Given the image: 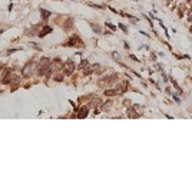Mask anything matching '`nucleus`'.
I'll use <instances>...</instances> for the list:
<instances>
[{
	"mask_svg": "<svg viewBox=\"0 0 192 191\" xmlns=\"http://www.w3.org/2000/svg\"><path fill=\"white\" fill-rule=\"evenodd\" d=\"M39 12L42 13V19H43V20H47V19L50 17V15H52L50 12H47V10H45V9H39Z\"/></svg>",
	"mask_w": 192,
	"mask_h": 191,
	"instance_id": "0eeeda50",
	"label": "nucleus"
},
{
	"mask_svg": "<svg viewBox=\"0 0 192 191\" xmlns=\"http://www.w3.org/2000/svg\"><path fill=\"white\" fill-rule=\"evenodd\" d=\"M128 117H129V118H139L141 114H136L133 108H129V109H128Z\"/></svg>",
	"mask_w": 192,
	"mask_h": 191,
	"instance_id": "6e6552de",
	"label": "nucleus"
},
{
	"mask_svg": "<svg viewBox=\"0 0 192 191\" xmlns=\"http://www.w3.org/2000/svg\"><path fill=\"white\" fill-rule=\"evenodd\" d=\"M90 27L93 29V32H95V33H101V32H102V29H101V26H99V25L90 23Z\"/></svg>",
	"mask_w": 192,
	"mask_h": 191,
	"instance_id": "9d476101",
	"label": "nucleus"
},
{
	"mask_svg": "<svg viewBox=\"0 0 192 191\" xmlns=\"http://www.w3.org/2000/svg\"><path fill=\"white\" fill-rule=\"evenodd\" d=\"M111 105H112V101H109V102L103 104V108H102V111H106V109H109V108H111Z\"/></svg>",
	"mask_w": 192,
	"mask_h": 191,
	"instance_id": "ddd939ff",
	"label": "nucleus"
},
{
	"mask_svg": "<svg viewBox=\"0 0 192 191\" xmlns=\"http://www.w3.org/2000/svg\"><path fill=\"white\" fill-rule=\"evenodd\" d=\"M73 70H75V62L70 59V60H67V62L63 65V72H65L66 75H72Z\"/></svg>",
	"mask_w": 192,
	"mask_h": 191,
	"instance_id": "7ed1b4c3",
	"label": "nucleus"
},
{
	"mask_svg": "<svg viewBox=\"0 0 192 191\" xmlns=\"http://www.w3.org/2000/svg\"><path fill=\"white\" fill-rule=\"evenodd\" d=\"M63 79V76H60V75H56V78H55V80H57V82H60Z\"/></svg>",
	"mask_w": 192,
	"mask_h": 191,
	"instance_id": "dca6fc26",
	"label": "nucleus"
},
{
	"mask_svg": "<svg viewBox=\"0 0 192 191\" xmlns=\"http://www.w3.org/2000/svg\"><path fill=\"white\" fill-rule=\"evenodd\" d=\"M173 99H175V101H176V102H178V104H179V98H178V97H176V95H173Z\"/></svg>",
	"mask_w": 192,
	"mask_h": 191,
	"instance_id": "a211bd4d",
	"label": "nucleus"
},
{
	"mask_svg": "<svg viewBox=\"0 0 192 191\" xmlns=\"http://www.w3.org/2000/svg\"><path fill=\"white\" fill-rule=\"evenodd\" d=\"M30 70H32V63H29V65H26L23 68V76H29L30 75Z\"/></svg>",
	"mask_w": 192,
	"mask_h": 191,
	"instance_id": "1a4fd4ad",
	"label": "nucleus"
},
{
	"mask_svg": "<svg viewBox=\"0 0 192 191\" xmlns=\"http://www.w3.org/2000/svg\"><path fill=\"white\" fill-rule=\"evenodd\" d=\"M92 102H93V107H95V108L102 105V101H99V98H95V99H92Z\"/></svg>",
	"mask_w": 192,
	"mask_h": 191,
	"instance_id": "f8f14e48",
	"label": "nucleus"
},
{
	"mask_svg": "<svg viewBox=\"0 0 192 191\" xmlns=\"http://www.w3.org/2000/svg\"><path fill=\"white\" fill-rule=\"evenodd\" d=\"M118 76H119V75H116V73L111 75L109 78H108V76H105V78H102V79H101V80H99L98 83H99L101 86H102L103 83H108V85H111V83H113L115 80H118Z\"/></svg>",
	"mask_w": 192,
	"mask_h": 191,
	"instance_id": "20e7f679",
	"label": "nucleus"
},
{
	"mask_svg": "<svg viewBox=\"0 0 192 191\" xmlns=\"http://www.w3.org/2000/svg\"><path fill=\"white\" fill-rule=\"evenodd\" d=\"M52 27L50 26H45L43 29H42V32H39V38H45L46 35H49V33H52Z\"/></svg>",
	"mask_w": 192,
	"mask_h": 191,
	"instance_id": "423d86ee",
	"label": "nucleus"
},
{
	"mask_svg": "<svg viewBox=\"0 0 192 191\" xmlns=\"http://www.w3.org/2000/svg\"><path fill=\"white\" fill-rule=\"evenodd\" d=\"M50 65H52V60L49 58H42L39 60V69H37V73L42 76V75H46L49 70H50Z\"/></svg>",
	"mask_w": 192,
	"mask_h": 191,
	"instance_id": "f257e3e1",
	"label": "nucleus"
},
{
	"mask_svg": "<svg viewBox=\"0 0 192 191\" xmlns=\"http://www.w3.org/2000/svg\"><path fill=\"white\" fill-rule=\"evenodd\" d=\"M87 66H89V62H87L86 59H82V60H80L79 68H80V69H85V68H87Z\"/></svg>",
	"mask_w": 192,
	"mask_h": 191,
	"instance_id": "9b49d317",
	"label": "nucleus"
},
{
	"mask_svg": "<svg viewBox=\"0 0 192 191\" xmlns=\"http://www.w3.org/2000/svg\"><path fill=\"white\" fill-rule=\"evenodd\" d=\"M129 58H131L132 60H135V62H139V60H138V58H136V56H133V55H129Z\"/></svg>",
	"mask_w": 192,
	"mask_h": 191,
	"instance_id": "f3484780",
	"label": "nucleus"
},
{
	"mask_svg": "<svg viewBox=\"0 0 192 191\" xmlns=\"http://www.w3.org/2000/svg\"><path fill=\"white\" fill-rule=\"evenodd\" d=\"M87 107H82L80 109H79V112H77V118H80V119H83V118H86L87 117Z\"/></svg>",
	"mask_w": 192,
	"mask_h": 191,
	"instance_id": "39448f33",
	"label": "nucleus"
},
{
	"mask_svg": "<svg viewBox=\"0 0 192 191\" xmlns=\"http://www.w3.org/2000/svg\"><path fill=\"white\" fill-rule=\"evenodd\" d=\"M119 29H122V32H125V33H128V27H126L125 25H122V23H119Z\"/></svg>",
	"mask_w": 192,
	"mask_h": 191,
	"instance_id": "4468645a",
	"label": "nucleus"
},
{
	"mask_svg": "<svg viewBox=\"0 0 192 191\" xmlns=\"http://www.w3.org/2000/svg\"><path fill=\"white\" fill-rule=\"evenodd\" d=\"M106 26H108L111 30H116V26H115V25H112V23H108V22H106Z\"/></svg>",
	"mask_w": 192,
	"mask_h": 191,
	"instance_id": "2eb2a0df",
	"label": "nucleus"
},
{
	"mask_svg": "<svg viewBox=\"0 0 192 191\" xmlns=\"http://www.w3.org/2000/svg\"><path fill=\"white\" fill-rule=\"evenodd\" d=\"M63 46H75V48H83L85 43L82 42V39L77 35H73L72 38H69L66 40V43H63Z\"/></svg>",
	"mask_w": 192,
	"mask_h": 191,
	"instance_id": "f03ea898",
	"label": "nucleus"
}]
</instances>
